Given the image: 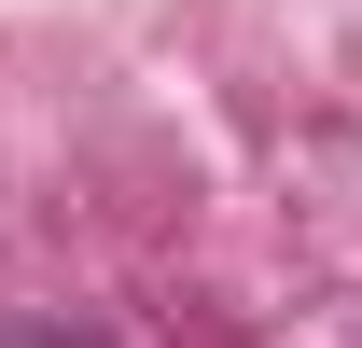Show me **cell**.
Returning a JSON list of instances; mask_svg holds the SVG:
<instances>
[]
</instances>
